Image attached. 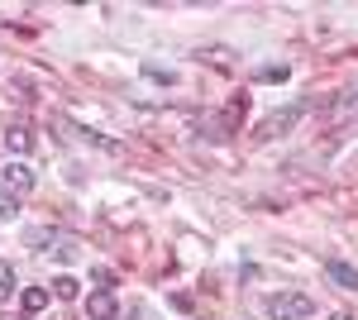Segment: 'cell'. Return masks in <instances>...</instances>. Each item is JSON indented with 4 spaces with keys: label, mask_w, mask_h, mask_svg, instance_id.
I'll return each mask as SVG.
<instances>
[{
    "label": "cell",
    "mask_w": 358,
    "mask_h": 320,
    "mask_svg": "<svg viewBox=\"0 0 358 320\" xmlns=\"http://www.w3.org/2000/svg\"><path fill=\"white\" fill-rule=\"evenodd\" d=\"M15 211H20V196H15V191H0V225L15 220Z\"/></svg>",
    "instance_id": "cell-10"
},
{
    "label": "cell",
    "mask_w": 358,
    "mask_h": 320,
    "mask_svg": "<svg viewBox=\"0 0 358 320\" xmlns=\"http://www.w3.org/2000/svg\"><path fill=\"white\" fill-rule=\"evenodd\" d=\"M253 77H258V81H287V77H292V67H287V62H268V67H258Z\"/></svg>",
    "instance_id": "cell-9"
},
{
    "label": "cell",
    "mask_w": 358,
    "mask_h": 320,
    "mask_svg": "<svg viewBox=\"0 0 358 320\" xmlns=\"http://www.w3.org/2000/svg\"><path fill=\"white\" fill-rule=\"evenodd\" d=\"M301 115H306V106H287V110H273V115H268V120L258 125V139H277V134H287L292 125H296V120H301Z\"/></svg>",
    "instance_id": "cell-3"
},
{
    "label": "cell",
    "mask_w": 358,
    "mask_h": 320,
    "mask_svg": "<svg viewBox=\"0 0 358 320\" xmlns=\"http://www.w3.org/2000/svg\"><path fill=\"white\" fill-rule=\"evenodd\" d=\"M10 292H15V267L0 258V301H10Z\"/></svg>",
    "instance_id": "cell-11"
},
{
    "label": "cell",
    "mask_w": 358,
    "mask_h": 320,
    "mask_svg": "<svg viewBox=\"0 0 358 320\" xmlns=\"http://www.w3.org/2000/svg\"><path fill=\"white\" fill-rule=\"evenodd\" d=\"M53 296H57V301H72V296H77V277H57Z\"/></svg>",
    "instance_id": "cell-12"
},
{
    "label": "cell",
    "mask_w": 358,
    "mask_h": 320,
    "mask_svg": "<svg viewBox=\"0 0 358 320\" xmlns=\"http://www.w3.org/2000/svg\"><path fill=\"white\" fill-rule=\"evenodd\" d=\"M129 320H163V316H158V311H148L143 301H134V306H129Z\"/></svg>",
    "instance_id": "cell-15"
},
{
    "label": "cell",
    "mask_w": 358,
    "mask_h": 320,
    "mask_svg": "<svg viewBox=\"0 0 358 320\" xmlns=\"http://www.w3.org/2000/svg\"><path fill=\"white\" fill-rule=\"evenodd\" d=\"M330 320H354V316H330Z\"/></svg>",
    "instance_id": "cell-16"
},
{
    "label": "cell",
    "mask_w": 358,
    "mask_h": 320,
    "mask_svg": "<svg viewBox=\"0 0 358 320\" xmlns=\"http://www.w3.org/2000/svg\"><path fill=\"white\" fill-rule=\"evenodd\" d=\"M268 316L273 320H310L315 316V301L306 292H277V296H268Z\"/></svg>",
    "instance_id": "cell-1"
},
{
    "label": "cell",
    "mask_w": 358,
    "mask_h": 320,
    "mask_svg": "<svg viewBox=\"0 0 358 320\" xmlns=\"http://www.w3.org/2000/svg\"><path fill=\"white\" fill-rule=\"evenodd\" d=\"M143 77H153V81H167V86H172V67H158V62H143Z\"/></svg>",
    "instance_id": "cell-13"
},
{
    "label": "cell",
    "mask_w": 358,
    "mask_h": 320,
    "mask_svg": "<svg viewBox=\"0 0 358 320\" xmlns=\"http://www.w3.org/2000/svg\"><path fill=\"white\" fill-rule=\"evenodd\" d=\"M0 177H5V191H15V196H20V191H29L34 187V167H29V162H10V167H5V172H0Z\"/></svg>",
    "instance_id": "cell-5"
},
{
    "label": "cell",
    "mask_w": 358,
    "mask_h": 320,
    "mask_svg": "<svg viewBox=\"0 0 358 320\" xmlns=\"http://www.w3.org/2000/svg\"><path fill=\"white\" fill-rule=\"evenodd\" d=\"M24 244H29V249H53L57 258H77V244L67 239L62 230H48V225H38V230H24Z\"/></svg>",
    "instance_id": "cell-2"
},
{
    "label": "cell",
    "mask_w": 358,
    "mask_h": 320,
    "mask_svg": "<svg viewBox=\"0 0 358 320\" xmlns=\"http://www.w3.org/2000/svg\"><path fill=\"white\" fill-rule=\"evenodd\" d=\"M0 144H5L10 153H29V148H34V130H29L24 120H10V130L0 134Z\"/></svg>",
    "instance_id": "cell-4"
},
{
    "label": "cell",
    "mask_w": 358,
    "mask_h": 320,
    "mask_svg": "<svg viewBox=\"0 0 358 320\" xmlns=\"http://www.w3.org/2000/svg\"><path fill=\"white\" fill-rule=\"evenodd\" d=\"M325 272H330L344 292H358V267L354 263H344V258H325Z\"/></svg>",
    "instance_id": "cell-7"
},
{
    "label": "cell",
    "mask_w": 358,
    "mask_h": 320,
    "mask_svg": "<svg viewBox=\"0 0 358 320\" xmlns=\"http://www.w3.org/2000/svg\"><path fill=\"white\" fill-rule=\"evenodd\" d=\"M86 316L91 320H115L120 316V301H115L110 292H91L86 296Z\"/></svg>",
    "instance_id": "cell-6"
},
{
    "label": "cell",
    "mask_w": 358,
    "mask_h": 320,
    "mask_svg": "<svg viewBox=\"0 0 358 320\" xmlns=\"http://www.w3.org/2000/svg\"><path fill=\"white\" fill-rule=\"evenodd\" d=\"M91 282H96V287H101V292H110L115 272H110V267H91Z\"/></svg>",
    "instance_id": "cell-14"
},
{
    "label": "cell",
    "mask_w": 358,
    "mask_h": 320,
    "mask_svg": "<svg viewBox=\"0 0 358 320\" xmlns=\"http://www.w3.org/2000/svg\"><path fill=\"white\" fill-rule=\"evenodd\" d=\"M20 306H24L29 316H38V311L48 306V292H43V287H24V292H20Z\"/></svg>",
    "instance_id": "cell-8"
}]
</instances>
